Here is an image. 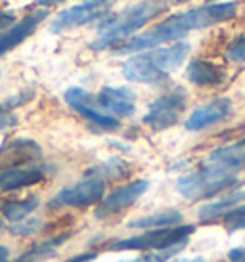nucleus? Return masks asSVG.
Wrapping results in <instances>:
<instances>
[{
	"mask_svg": "<svg viewBox=\"0 0 245 262\" xmlns=\"http://www.w3.org/2000/svg\"><path fill=\"white\" fill-rule=\"evenodd\" d=\"M236 14H238L236 0L213 2V4H205L199 8H192L188 12L167 17L165 21L155 25L153 29L140 33V35H132L127 40L115 44L113 52L117 56H125V54H134V52L153 50L165 42H178L190 31L205 29V27H211L215 23L230 21L232 17H236Z\"/></svg>",
	"mask_w": 245,
	"mask_h": 262,
	"instance_id": "1",
	"label": "nucleus"
},
{
	"mask_svg": "<svg viewBox=\"0 0 245 262\" xmlns=\"http://www.w3.org/2000/svg\"><path fill=\"white\" fill-rule=\"evenodd\" d=\"M167 8H169V0H142L122 10L121 14L106 15L98 23L100 35L94 42H90V48L100 52L127 40L136 31L142 29L146 23H150L157 15L163 14Z\"/></svg>",
	"mask_w": 245,
	"mask_h": 262,
	"instance_id": "2",
	"label": "nucleus"
},
{
	"mask_svg": "<svg viewBox=\"0 0 245 262\" xmlns=\"http://www.w3.org/2000/svg\"><path fill=\"white\" fill-rule=\"evenodd\" d=\"M190 50V42H174L173 46L140 52L122 63V77L130 82L157 84L184 63Z\"/></svg>",
	"mask_w": 245,
	"mask_h": 262,
	"instance_id": "3",
	"label": "nucleus"
},
{
	"mask_svg": "<svg viewBox=\"0 0 245 262\" xmlns=\"http://www.w3.org/2000/svg\"><path fill=\"white\" fill-rule=\"evenodd\" d=\"M239 184L243 182L238 180V176L232 170L218 167V165H209L197 172H192V174L180 178L176 182V191L186 199L199 201V199L213 197L224 189L232 188V186H239Z\"/></svg>",
	"mask_w": 245,
	"mask_h": 262,
	"instance_id": "4",
	"label": "nucleus"
},
{
	"mask_svg": "<svg viewBox=\"0 0 245 262\" xmlns=\"http://www.w3.org/2000/svg\"><path fill=\"white\" fill-rule=\"evenodd\" d=\"M195 232L194 226H176V228H157L152 232L140 233L134 237L115 241L111 245V251H146V249H155V251H167L171 247H176Z\"/></svg>",
	"mask_w": 245,
	"mask_h": 262,
	"instance_id": "5",
	"label": "nucleus"
},
{
	"mask_svg": "<svg viewBox=\"0 0 245 262\" xmlns=\"http://www.w3.org/2000/svg\"><path fill=\"white\" fill-rule=\"evenodd\" d=\"M115 2L117 0H87V2L67 8L64 12H59L58 17L52 21L50 33L59 35V33H65L80 25L92 23L96 19H104L109 14V10L115 6Z\"/></svg>",
	"mask_w": 245,
	"mask_h": 262,
	"instance_id": "6",
	"label": "nucleus"
},
{
	"mask_svg": "<svg viewBox=\"0 0 245 262\" xmlns=\"http://www.w3.org/2000/svg\"><path fill=\"white\" fill-rule=\"evenodd\" d=\"M186 90L182 86H176L174 90L150 103V110L144 115V123L152 126L153 130H167L178 123L182 111L186 110Z\"/></svg>",
	"mask_w": 245,
	"mask_h": 262,
	"instance_id": "7",
	"label": "nucleus"
},
{
	"mask_svg": "<svg viewBox=\"0 0 245 262\" xmlns=\"http://www.w3.org/2000/svg\"><path fill=\"white\" fill-rule=\"evenodd\" d=\"M106 193V184L100 178H85L80 182L67 186L50 201V209L59 207H90L101 203Z\"/></svg>",
	"mask_w": 245,
	"mask_h": 262,
	"instance_id": "8",
	"label": "nucleus"
},
{
	"mask_svg": "<svg viewBox=\"0 0 245 262\" xmlns=\"http://www.w3.org/2000/svg\"><path fill=\"white\" fill-rule=\"evenodd\" d=\"M64 98H65V102H67V105H71L79 115L88 119V121L94 123L96 126L106 128V130H115V128H119V121H117L115 117L100 113V111L94 107L96 100H94L92 94L87 92V90H83V88H79V86H73V88H69V90H65Z\"/></svg>",
	"mask_w": 245,
	"mask_h": 262,
	"instance_id": "9",
	"label": "nucleus"
},
{
	"mask_svg": "<svg viewBox=\"0 0 245 262\" xmlns=\"http://www.w3.org/2000/svg\"><path fill=\"white\" fill-rule=\"evenodd\" d=\"M43 149L29 138H15L0 146V168H19L27 163L40 159Z\"/></svg>",
	"mask_w": 245,
	"mask_h": 262,
	"instance_id": "10",
	"label": "nucleus"
},
{
	"mask_svg": "<svg viewBox=\"0 0 245 262\" xmlns=\"http://www.w3.org/2000/svg\"><path fill=\"white\" fill-rule=\"evenodd\" d=\"M148 188H150L148 180H136V182H130L129 186L115 189L106 199H101L100 207L96 209V219H108V216H113L117 212H121L122 209H127V207L134 203L138 197L144 195Z\"/></svg>",
	"mask_w": 245,
	"mask_h": 262,
	"instance_id": "11",
	"label": "nucleus"
},
{
	"mask_svg": "<svg viewBox=\"0 0 245 262\" xmlns=\"http://www.w3.org/2000/svg\"><path fill=\"white\" fill-rule=\"evenodd\" d=\"M232 113V102L228 98H216L213 102H209L207 105H201L195 111H192V115L186 119V130L199 132L209 128L216 123H222L226 121Z\"/></svg>",
	"mask_w": 245,
	"mask_h": 262,
	"instance_id": "12",
	"label": "nucleus"
},
{
	"mask_svg": "<svg viewBox=\"0 0 245 262\" xmlns=\"http://www.w3.org/2000/svg\"><path fill=\"white\" fill-rule=\"evenodd\" d=\"M46 17H48V10H36L33 14L25 15L22 21L14 23L4 33H0V58L10 50H14L15 46L22 44L25 38H29Z\"/></svg>",
	"mask_w": 245,
	"mask_h": 262,
	"instance_id": "13",
	"label": "nucleus"
},
{
	"mask_svg": "<svg viewBox=\"0 0 245 262\" xmlns=\"http://www.w3.org/2000/svg\"><path fill=\"white\" fill-rule=\"evenodd\" d=\"M96 103L117 117H132L136 111V94L127 86H104Z\"/></svg>",
	"mask_w": 245,
	"mask_h": 262,
	"instance_id": "14",
	"label": "nucleus"
},
{
	"mask_svg": "<svg viewBox=\"0 0 245 262\" xmlns=\"http://www.w3.org/2000/svg\"><path fill=\"white\" fill-rule=\"evenodd\" d=\"M186 77L195 86H218L226 80V71L213 61L192 59L186 69Z\"/></svg>",
	"mask_w": 245,
	"mask_h": 262,
	"instance_id": "15",
	"label": "nucleus"
},
{
	"mask_svg": "<svg viewBox=\"0 0 245 262\" xmlns=\"http://www.w3.org/2000/svg\"><path fill=\"white\" fill-rule=\"evenodd\" d=\"M43 178L44 172L40 168H6V170H0V189L14 191L19 188L35 186V184L43 182Z\"/></svg>",
	"mask_w": 245,
	"mask_h": 262,
	"instance_id": "16",
	"label": "nucleus"
},
{
	"mask_svg": "<svg viewBox=\"0 0 245 262\" xmlns=\"http://www.w3.org/2000/svg\"><path fill=\"white\" fill-rule=\"evenodd\" d=\"M211 165H218L228 170H241L245 168V140L232 144V146L218 147L211 153Z\"/></svg>",
	"mask_w": 245,
	"mask_h": 262,
	"instance_id": "17",
	"label": "nucleus"
},
{
	"mask_svg": "<svg viewBox=\"0 0 245 262\" xmlns=\"http://www.w3.org/2000/svg\"><path fill=\"white\" fill-rule=\"evenodd\" d=\"M71 237V233H62V235H56V237H50V239L38 243L35 247H31L27 253H23L19 258H15L14 262H43L46 258L56 255V249L59 245H64L65 241Z\"/></svg>",
	"mask_w": 245,
	"mask_h": 262,
	"instance_id": "18",
	"label": "nucleus"
},
{
	"mask_svg": "<svg viewBox=\"0 0 245 262\" xmlns=\"http://www.w3.org/2000/svg\"><path fill=\"white\" fill-rule=\"evenodd\" d=\"M243 201H245V191H234L232 195L224 197V199L216 201V203L203 205L197 214H199V219H201L203 222H207V220L220 219L224 212L232 211L234 207H239V203H243Z\"/></svg>",
	"mask_w": 245,
	"mask_h": 262,
	"instance_id": "19",
	"label": "nucleus"
},
{
	"mask_svg": "<svg viewBox=\"0 0 245 262\" xmlns=\"http://www.w3.org/2000/svg\"><path fill=\"white\" fill-rule=\"evenodd\" d=\"M130 167L119 157H111L106 163H100L96 167L88 168L87 178H109V180H121L125 176H129Z\"/></svg>",
	"mask_w": 245,
	"mask_h": 262,
	"instance_id": "20",
	"label": "nucleus"
},
{
	"mask_svg": "<svg viewBox=\"0 0 245 262\" xmlns=\"http://www.w3.org/2000/svg\"><path fill=\"white\" fill-rule=\"evenodd\" d=\"M182 222V212L180 211H159L150 216H142L138 220H130L129 228H173V226Z\"/></svg>",
	"mask_w": 245,
	"mask_h": 262,
	"instance_id": "21",
	"label": "nucleus"
},
{
	"mask_svg": "<svg viewBox=\"0 0 245 262\" xmlns=\"http://www.w3.org/2000/svg\"><path fill=\"white\" fill-rule=\"evenodd\" d=\"M38 197L31 195L27 199H23V201H6V203L0 207V212H2V216L10 222H19L23 220L29 212H33L38 207Z\"/></svg>",
	"mask_w": 245,
	"mask_h": 262,
	"instance_id": "22",
	"label": "nucleus"
},
{
	"mask_svg": "<svg viewBox=\"0 0 245 262\" xmlns=\"http://www.w3.org/2000/svg\"><path fill=\"white\" fill-rule=\"evenodd\" d=\"M222 222L228 232H236V230H245V205L241 207H234L232 211L224 212Z\"/></svg>",
	"mask_w": 245,
	"mask_h": 262,
	"instance_id": "23",
	"label": "nucleus"
},
{
	"mask_svg": "<svg viewBox=\"0 0 245 262\" xmlns=\"http://www.w3.org/2000/svg\"><path fill=\"white\" fill-rule=\"evenodd\" d=\"M40 228H43V220L40 219H23L10 226L8 232L12 233V235H33Z\"/></svg>",
	"mask_w": 245,
	"mask_h": 262,
	"instance_id": "24",
	"label": "nucleus"
},
{
	"mask_svg": "<svg viewBox=\"0 0 245 262\" xmlns=\"http://www.w3.org/2000/svg\"><path fill=\"white\" fill-rule=\"evenodd\" d=\"M186 243H188V241H184V243H180V245L167 249V251H159V253H153V255L138 256V258H134V260H127V262H167L173 255H176L178 251H182V247H184Z\"/></svg>",
	"mask_w": 245,
	"mask_h": 262,
	"instance_id": "25",
	"label": "nucleus"
},
{
	"mask_svg": "<svg viewBox=\"0 0 245 262\" xmlns=\"http://www.w3.org/2000/svg\"><path fill=\"white\" fill-rule=\"evenodd\" d=\"M226 58L232 63H245V37H238L226 48Z\"/></svg>",
	"mask_w": 245,
	"mask_h": 262,
	"instance_id": "26",
	"label": "nucleus"
},
{
	"mask_svg": "<svg viewBox=\"0 0 245 262\" xmlns=\"http://www.w3.org/2000/svg\"><path fill=\"white\" fill-rule=\"evenodd\" d=\"M33 90H27V92H22V94L14 96V98H8V100H4V102L0 103V107H4V110H12L14 111L15 107H19V105H23V103H27L33 98Z\"/></svg>",
	"mask_w": 245,
	"mask_h": 262,
	"instance_id": "27",
	"label": "nucleus"
},
{
	"mask_svg": "<svg viewBox=\"0 0 245 262\" xmlns=\"http://www.w3.org/2000/svg\"><path fill=\"white\" fill-rule=\"evenodd\" d=\"M17 124V115L12 110L0 107V130H10Z\"/></svg>",
	"mask_w": 245,
	"mask_h": 262,
	"instance_id": "28",
	"label": "nucleus"
},
{
	"mask_svg": "<svg viewBox=\"0 0 245 262\" xmlns=\"http://www.w3.org/2000/svg\"><path fill=\"white\" fill-rule=\"evenodd\" d=\"M15 23V14L14 12H0V33H4L10 29Z\"/></svg>",
	"mask_w": 245,
	"mask_h": 262,
	"instance_id": "29",
	"label": "nucleus"
},
{
	"mask_svg": "<svg viewBox=\"0 0 245 262\" xmlns=\"http://www.w3.org/2000/svg\"><path fill=\"white\" fill-rule=\"evenodd\" d=\"M228 258H230L232 262H245V249L243 247L230 249V253H228Z\"/></svg>",
	"mask_w": 245,
	"mask_h": 262,
	"instance_id": "30",
	"label": "nucleus"
},
{
	"mask_svg": "<svg viewBox=\"0 0 245 262\" xmlns=\"http://www.w3.org/2000/svg\"><path fill=\"white\" fill-rule=\"evenodd\" d=\"M96 256H98V253H83V255L73 256V258H69V260H65V262H90V260H94Z\"/></svg>",
	"mask_w": 245,
	"mask_h": 262,
	"instance_id": "31",
	"label": "nucleus"
},
{
	"mask_svg": "<svg viewBox=\"0 0 245 262\" xmlns=\"http://www.w3.org/2000/svg\"><path fill=\"white\" fill-rule=\"evenodd\" d=\"M62 2H65V0H35L36 6H43V8L58 6V4H62Z\"/></svg>",
	"mask_w": 245,
	"mask_h": 262,
	"instance_id": "32",
	"label": "nucleus"
},
{
	"mask_svg": "<svg viewBox=\"0 0 245 262\" xmlns=\"http://www.w3.org/2000/svg\"><path fill=\"white\" fill-rule=\"evenodd\" d=\"M8 256H10V249L0 245V262H8Z\"/></svg>",
	"mask_w": 245,
	"mask_h": 262,
	"instance_id": "33",
	"label": "nucleus"
},
{
	"mask_svg": "<svg viewBox=\"0 0 245 262\" xmlns=\"http://www.w3.org/2000/svg\"><path fill=\"white\" fill-rule=\"evenodd\" d=\"M174 4H184V2H188V0H173Z\"/></svg>",
	"mask_w": 245,
	"mask_h": 262,
	"instance_id": "34",
	"label": "nucleus"
},
{
	"mask_svg": "<svg viewBox=\"0 0 245 262\" xmlns=\"http://www.w3.org/2000/svg\"><path fill=\"white\" fill-rule=\"evenodd\" d=\"M174 262H192V260H188V258H178V260H174Z\"/></svg>",
	"mask_w": 245,
	"mask_h": 262,
	"instance_id": "35",
	"label": "nucleus"
},
{
	"mask_svg": "<svg viewBox=\"0 0 245 262\" xmlns=\"http://www.w3.org/2000/svg\"><path fill=\"white\" fill-rule=\"evenodd\" d=\"M192 262H205L203 258H195V260H192Z\"/></svg>",
	"mask_w": 245,
	"mask_h": 262,
	"instance_id": "36",
	"label": "nucleus"
},
{
	"mask_svg": "<svg viewBox=\"0 0 245 262\" xmlns=\"http://www.w3.org/2000/svg\"><path fill=\"white\" fill-rule=\"evenodd\" d=\"M0 228H2V220H0Z\"/></svg>",
	"mask_w": 245,
	"mask_h": 262,
	"instance_id": "37",
	"label": "nucleus"
}]
</instances>
